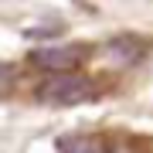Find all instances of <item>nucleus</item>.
Returning <instances> with one entry per match:
<instances>
[{"label":"nucleus","instance_id":"f257e3e1","mask_svg":"<svg viewBox=\"0 0 153 153\" xmlns=\"http://www.w3.org/2000/svg\"><path fill=\"white\" fill-rule=\"evenodd\" d=\"M99 92H95V82L78 71H61V75H51L48 82H41L38 88V99L48 105H82V102H92Z\"/></svg>","mask_w":153,"mask_h":153},{"label":"nucleus","instance_id":"f03ea898","mask_svg":"<svg viewBox=\"0 0 153 153\" xmlns=\"http://www.w3.org/2000/svg\"><path fill=\"white\" fill-rule=\"evenodd\" d=\"M31 61L44 71H55V75H61V71H75L78 61H82V48H41L34 51Z\"/></svg>","mask_w":153,"mask_h":153},{"label":"nucleus","instance_id":"7ed1b4c3","mask_svg":"<svg viewBox=\"0 0 153 153\" xmlns=\"http://www.w3.org/2000/svg\"><path fill=\"white\" fill-rule=\"evenodd\" d=\"M58 153H112V146L92 133H71L58 140Z\"/></svg>","mask_w":153,"mask_h":153},{"label":"nucleus","instance_id":"20e7f679","mask_svg":"<svg viewBox=\"0 0 153 153\" xmlns=\"http://www.w3.org/2000/svg\"><path fill=\"white\" fill-rule=\"evenodd\" d=\"M109 55H116V65H133V61H136L140 55H143V48L140 44H133V41H112L109 44Z\"/></svg>","mask_w":153,"mask_h":153},{"label":"nucleus","instance_id":"39448f33","mask_svg":"<svg viewBox=\"0 0 153 153\" xmlns=\"http://www.w3.org/2000/svg\"><path fill=\"white\" fill-rule=\"evenodd\" d=\"M10 88H14V68L0 61V95H7Z\"/></svg>","mask_w":153,"mask_h":153}]
</instances>
